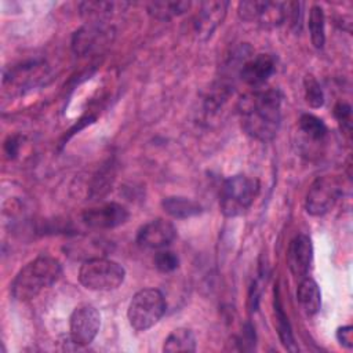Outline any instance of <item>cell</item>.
Returning <instances> with one entry per match:
<instances>
[{
	"label": "cell",
	"mask_w": 353,
	"mask_h": 353,
	"mask_svg": "<svg viewBox=\"0 0 353 353\" xmlns=\"http://www.w3.org/2000/svg\"><path fill=\"white\" fill-rule=\"evenodd\" d=\"M163 210L172 218L188 219L203 212L200 203L185 196H167L161 201Z\"/></svg>",
	"instance_id": "2e32d148"
},
{
	"label": "cell",
	"mask_w": 353,
	"mask_h": 353,
	"mask_svg": "<svg viewBox=\"0 0 353 353\" xmlns=\"http://www.w3.org/2000/svg\"><path fill=\"white\" fill-rule=\"evenodd\" d=\"M313 262V244L307 234H296L287 251V265L290 272L296 279H303L307 276Z\"/></svg>",
	"instance_id": "5bb4252c"
},
{
	"label": "cell",
	"mask_w": 353,
	"mask_h": 353,
	"mask_svg": "<svg viewBox=\"0 0 353 353\" xmlns=\"http://www.w3.org/2000/svg\"><path fill=\"white\" fill-rule=\"evenodd\" d=\"M189 7V1H153L148 6V12L154 19L167 21L186 12Z\"/></svg>",
	"instance_id": "d6986e66"
},
{
	"label": "cell",
	"mask_w": 353,
	"mask_h": 353,
	"mask_svg": "<svg viewBox=\"0 0 353 353\" xmlns=\"http://www.w3.org/2000/svg\"><path fill=\"white\" fill-rule=\"evenodd\" d=\"M307 28L312 44L316 48H323L325 43V15L320 6H312L309 11Z\"/></svg>",
	"instance_id": "ffe728a7"
},
{
	"label": "cell",
	"mask_w": 353,
	"mask_h": 353,
	"mask_svg": "<svg viewBox=\"0 0 353 353\" xmlns=\"http://www.w3.org/2000/svg\"><path fill=\"white\" fill-rule=\"evenodd\" d=\"M130 218L128 210L119 203H103L88 208L83 212V222L92 229H113L127 222Z\"/></svg>",
	"instance_id": "8fae6325"
},
{
	"label": "cell",
	"mask_w": 353,
	"mask_h": 353,
	"mask_svg": "<svg viewBox=\"0 0 353 353\" xmlns=\"http://www.w3.org/2000/svg\"><path fill=\"white\" fill-rule=\"evenodd\" d=\"M165 313V299L161 291L156 288L139 290L130 301L127 319L130 325L137 331H146Z\"/></svg>",
	"instance_id": "5b68a950"
},
{
	"label": "cell",
	"mask_w": 353,
	"mask_h": 353,
	"mask_svg": "<svg viewBox=\"0 0 353 353\" xmlns=\"http://www.w3.org/2000/svg\"><path fill=\"white\" fill-rule=\"evenodd\" d=\"M281 99L277 88H254L240 99L239 110L244 131L261 141H272L281 124Z\"/></svg>",
	"instance_id": "6da1fadb"
},
{
	"label": "cell",
	"mask_w": 353,
	"mask_h": 353,
	"mask_svg": "<svg viewBox=\"0 0 353 353\" xmlns=\"http://www.w3.org/2000/svg\"><path fill=\"white\" fill-rule=\"evenodd\" d=\"M125 279V269L109 258H91L79 270L80 284L91 291H112L119 288Z\"/></svg>",
	"instance_id": "277c9868"
},
{
	"label": "cell",
	"mask_w": 353,
	"mask_h": 353,
	"mask_svg": "<svg viewBox=\"0 0 353 353\" xmlns=\"http://www.w3.org/2000/svg\"><path fill=\"white\" fill-rule=\"evenodd\" d=\"M228 1H205L201 3L194 17L193 29L199 40H207L226 17Z\"/></svg>",
	"instance_id": "4fadbf2b"
},
{
	"label": "cell",
	"mask_w": 353,
	"mask_h": 353,
	"mask_svg": "<svg viewBox=\"0 0 353 353\" xmlns=\"http://www.w3.org/2000/svg\"><path fill=\"white\" fill-rule=\"evenodd\" d=\"M113 34L114 30L108 23H85L73 34L72 50L77 55L90 54L109 44Z\"/></svg>",
	"instance_id": "30bf717a"
},
{
	"label": "cell",
	"mask_w": 353,
	"mask_h": 353,
	"mask_svg": "<svg viewBox=\"0 0 353 353\" xmlns=\"http://www.w3.org/2000/svg\"><path fill=\"white\" fill-rule=\"evenodd\" d=\"M303 90H305V99H306V103L313 108V109H317V108H321L324 105V94H323V90L319 84V81L312 76V74H307L305 79H303Z\"/></svg>",
	"instance_id": "603a6c76"
},
{
	"label": "cell",
	"mask_w": 353,
	"mask_h": 353,
	"mask_svg": "<svg viewBox=\"0 0 353 353\" xmlns=\"http://www.w3.org/2000/svg\"><path fill=\"white\" fill-rule=\"evenodd\" d=\"M153 262H154V266L157 268V270H160L163 273H171L178 268L179 258L175 252L163 248L156 252Z\"/></svg>",
	"instance_id": "cb8c5ba5"
},
{
	"label": "cell",
	"mask_w": 353,
	"mask_h": 353,
	"mask_svg": "<svg viewBox=\"0 0 353 353\" xmlns=\"http://www.w3.org/2000/svg\"><path fill=\"white\" fill-rule=\"evenodd\" d=\"M336 341L339 342L341 346L346 349L353 347V327L352 325H342L336 330Z\"/></svg>",
	"instance_id": "484cf974"
},
{
	"label": "cell",
	"mask_w": 353,
	"mask_h": 353,
	"mask_svg": "<svg viewBox=\"0 0 353 353\" xmlns=\"http://www.w3.org/2000/svg\"><path fill=\"white\" fill-rule=\"evenodd\" d=\"M296 301L301 309L307 314H316L321 307V292L317 283L310 277H303L296 290Z\"/></svg>",
	"instance_id": "9a60e30c"
},
{
	"label": "cell",
	"mask_w": 353,
	"mask_h": 353,
	"mask_svg": "<svg viewBox=\"0 0 353 353\" xmlns=\"http://www.w3.org/2000/svg\"><path fill=\"white\" fill-rule=\"evenodd\" d=\"M276 319H277L279 336H280V341H281L283 346L287 350H291V352L298 350V347L295 346V341H294V336H292V332H291V327H290L288 319L285 317V314H284V312H283V309H281L279 302L276 303Z\"/></svg>",
	"instance_id": "7402d4cb"
},
{
	"label": "cell",
	"mask_w": 353,
	"mask_h": 353,
	"mask_svg": "<svg viewBox=\"0 0 353 353\" xmlns=\"http://www.w3.org/2000/svg\"><path fill=\"white\" fill-rule=\"evenodd\" d=\"M176 237V228L171 221L156 218L139 228L137 244L145 250L167 248Z\"/></svg>",
	"instance_id": "9c48e42d"
},
{
	"label": "cell",
	"mask_w": 353,
	"mask_h": 353,
	"mask_svg": "<svg viewBox=\"0 0 353 353\" xmlns=\"http://www.w3.org/2000/svg\"><path fill=\"white\" fill-rule=\"evenodd\" d=\"M290 3L283 1H240L237 14L245 22H255L263 28H274L288 19Z\"/></svg>",
	"instance_id": "8992f818"
},
{
	"label": "cell",
	"mask_w": 353,
	"mask_h": 353,
	"mask_svg": "<svg viewBox=\"0 0 353 353\" xmlns=\"http://www.w3.org/2000/svg\"><path fill=\"white\" fill-rule=\"evenodd\" d=\"M163 350L168 353L174 352H194L196 350V336L192 330L179 327L175 328L164 341Z\"/></svg>",
	"instance_id": "ac0fdd59"
},
{
	"label": "cell",
	"mask_w": 353,
	"mask_h": 353,
	"mask_svg": "<svg viewBox=\"0 0 353 353\" xmlns=\"http://www.w3.org/2000/svg\"><path fill=\"white\" fill-rule=\"evenodd\" d=\"M117 6L120 4L114 1H84L79 8L85 23H106Z\"/></svg>",
	"instance_id": "e0dca14e"
},
{
	"label": "cell",
	"mask_w": 353,
	"mask_h": 353,
	"mask_svg": "<svg viewBox=\"0 0 353 353\" xmlns=\"http://www.w3.org/2000/svg\"><path fill=\"white\" fill-rule=\"evenodd\" d=\"M101 328V314L90 303L76 306L69 319V336L79 346H88L94 342Z\"/></svg>",
	"instance_id": "ba28073f"
},
{
	"label": "cell",
	"mask_w": 353,
	"mask_h": 353,
	"mask_svg": "<svg viewBox=\"0 0 353 353\" xmlns=\"http://www.w3.org/2000/svg\"><path fill=\"white\" fill-rule=\"evenodd\" d=\"M276 72V59L270 54L250 55L239 68V77L252 88H261Z\"/></svg>",
	"instance_id": "7c38bea8"
},
{
	"label": "cell",
	"mask_w": 353,
	"mask_h": 353,
	"mask_svg": "<svg viewBox=\"0 0 353 353\" xmlns=\"http://www.w3.org/2000/svg\"><path fill=\"white\" fill-rule=\"evenodd\" d=\"M299 128L314 141H321L327 135V125L321 119L312 113H303L299 119Z\"/></svg>",
	"instance_id": "44dd1931"
},
{
	"label": "cell",
	"mask_w": 353,
	"mask_h": 353,
	"mask_svg": "<svg viewBox=\"0 0 353 353\" xmlns=\"http://www.w3.org/2000/svg\"><path fill=\"white\" fill-rule=\"evenodd\" d=\"M259 192L255 178L239 174L223 181L219 190V208L228 218L243 215L254 203Z\"/></svg>",
	"instance_id": "3957f363"
},
{
	"label": "cell",
	"mask_w": 353,
	"mask_h": 353,
	"mask_svg": "<svg viewBox=\"0 0 353 353\" xmlns=\"http://www.w3.org/2000/svg\"><path fill=\"white\" fill-rule=\"evenodd\" d=\"M6 148V153L8 154V157H14L18 153V148H19V142L15 137H10L8 141L4 145Z\"/></svg>",
	"instance_id": "4316f807"
},
{
	"label": "cell",
	"mask_w": 353,
	"mask_h": 353,
	"mask_svg": "<svg viewBox=\"0 0 353 353\" xmlns=\"http://www.w3.org/2000/svg\"><path fill=\"white\" fill-rule=\"evenodd\" d=\"M334 114L336 117V120L341 123V125L350 128V120H352V108L349 103L341 102L335 106L334 109Z\"/></svg>",
	"instance_id": "d4e9b609"
},
{
	"label": "cell",
	"mask_w": 353,
	"mask_h": 353,
	"mask_svg": "<svg viewBox=\"0 0 353 353\" xmlns=\"http://www.w3.org/2000/svg\"><path fill=\"white\" fill-rule=\"evenodd\" d=\"M61 274L62 268L58 259L50 255H39L17 273L11 284V294L17 301H30L57 283Z\"/></svg>",
	"instance_id": "7a4b0ae2"
},
{
	"label": "cell",
	"mask_w": 353,
	"mask_h": 353,
	"mask_svg": "<svg viewBox=\"0 0 353 353\" xmlns=\"http://www.w3.org/2000/svg\"><path fill=\"white\" fill-rule=\"evenodd\" d=\"M342 196V183L339 178L332 175H324L317 178L309 188L305 208L307 214L313 216H321L327 214L336 204Z\"/></svg>",
	"instance_id": "52a82bcc"
}]
</instances>
